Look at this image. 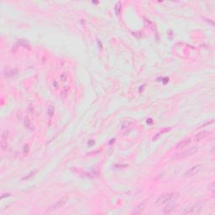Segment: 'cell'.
<instances>
[{
    "instance_id": "obj_1",
    "label": "cell",
    "mask_w": 215,
    "mask_h": 215,
    "mask_svg": "<svg viewBox=\"0 0 215 215\" xmlns=\"http://www.w3.org/2000/svg\"><path fill=\"white\" fill-rule=\"evenodd\" d=\"M177 198V194L175 193H164L160 196L156 202V206H161L165 203H167L171 201H174Z\"/></svg>"
},
{
    "instance_id": "obj_2",
    "label": "cell",
    "mask_w": 215,
    "mask_h": 215,
    "mask_svg": "<svg viewBox=\"0 0 215 215\" xmlns=\"http://www.w3.org/2000/svg\"><path fill=\"white\" fill-rule=\"evenodd\" d=\"M203 203L201 202H198L195 204L190 206L189 208H185L184 211L182 212V214H199L203 208Z\"/></svg>"
},
{
    "instance_id": "obj_3",
    "label": "cell",
    "mask_w": 215,
    "mask_h": 215,
    "mask_svg": "<svg viewBox=\"0 0 215 215\" xmlns=\"http://www.w3.org/2000/svg\"><path fill=\"white\" fill-rule=\"evenodd\" d=\"M198 150V147H196V146H192V147L186 149L185 150L182 151V152H179L177 154H176L175 156H173V158H174V159H177V160L184 159V158H186V157L193 156L195 153H197Z\"/></svg>"
},
{
    "instance_id": "obj_4",
    "label": "cell",
    "mask_w": 215,
    "mask_h": 215,
    "mask_svg": "<svg viewBox=\"0 0 215 215\" xmlns=\"http://www.w3.org/2000/svg\"><path fill=\"white\" fill-rule=\"evenodd\" d=\"M68 200H69L68 197H62L61 199H59L57 202H56L52 205L51 207H50V208H49V212L55 211V210H56V209H58V208H61V207H63V206L67 203V202H68Z\"/></svg>"
},
{
    "instance_id": "obj_5",
    "label": "cell",
    "mask_w": 215,
    "mask_h": 215,
    "mask_svg": "<svg viewBox=\"0 0 215 215\" xmlns=\"http://www.w3.org/2000/svg\"><path fill=\"white\" fill-rule=\"evenodd\" d=\"M167 203L168 204L164 208L163 214H173L176 211V209H177V204L175 203L174 201H171V202H169Z\"/></svg>"
},
{
    "instance_id": "obj_6",
    "label": "cell",
    "mask_w": 215,
    "mask_h": 215,
    "mask_svg": "<svg viewBox=\"0 0 215 215\" xmlns=\"http://www.w3.org/2000/svg\"><path fill=\"white\" fill-rule=\"evenodd\" d=\"M202 170V166L201 165H196L193 167H191L189 170L186 171L184 176L186 177H193L195 175H197L199 171Z\"/></svg>"
},
{
    "instance_id": "obj_7",
    "label": "cell",
    "mask_w": 215,
    "mask_h": 215,
    "mask_svg": "<svg viewBox=\"0 0 215 215\" xmlns=\"http://www.w3.org/2000/svg\"><path fill=\"white\" fill-rule=\"evenodd\" d=\"M210 132L208 130H203V131H201L199 133H198L195 136H194V141H200L204 140L205 138H207L208 135L210 134Z\"/></svg>"
},
{
    "instance_id": "obj_8",
    "label": "cell",
    "mask_w": 215,
    "mask_h": 215,
    "mask_svg": "<svg viewBox=\"0 0 215 215\" xmlns=\"http://www.w3.org/2000/svg\"><path fill=\"white\" fill-rule=\"evenodd\" d=\"M191 143V138H186L182 141H180L177 145H176V149L177 150H182V149L186 148L189 144Z\"/></svg>"
},
{
    "instance_id": "obj_9",
    "label": "cell",
    "mask_w": 215,
    "mask_h": 215,
    "mask_svg": "<svg viewBox=\"0 0 215 215\" xmlns=\"http://www.w3.org/2000/svg\"><path fill=\"white\" fill-rule=\"evenodd\" d=\"M145 208V204L144 202H141V203H140L139 205H137L134 208L133 211V214H142L144 212Z\"/></svg>"
},
{
    "instance_id": "obj_10",
    "label": "cell",
    "mask_w": 215,
    "mask_h": 215,
    "mask_svg": "<svg viewBox=\"0 0 215 215\" xmlns=\"http://www.w3.org/2000/svg\"><path fill=\"white\" fill-rule=\"evenodd\" d=\"M170 129H171L170 128H166V129H162L161 131H160V132H158V133L156 134H155V136L153 137V139H152V141H156V140H157V139H158V138H159V137H160L161 135H162V134H163L164 133H166V132H168V131H169Z\"/></svg>"
},
{
    "instance_id": "obj_11",
    "label": "cell",
    "mask_w": 215,
    "mask_h": 215,
    "mask_svg": "<svg viewBox=\"0 0 215 215\" xmlns=\"http://www.w3.org/2000/svg\"><path fill=\"white\" fill-rule=\"evenodd\" d=\"M131 125H132V123H131L130 121H125V122L123 123L122 126H121V129H122L123 130L128 129H129V128L131 127Z\"/></svg>"
},
{
    "instance_id": "obj_12",
    "label": "cell",
    "mask_w": 215,
    "mask_h": 215,
    "mask_svg": "<svg viewBox=\"0 0 215 215\" xmlns=\"http://www.w3.org/2000/svg\"><path fill=\"white\" fill-rule=\"evenodd\" d=\"M114 11H115V14L117 15H119L121 12V3L120 2H118L114 7Z\"/></svg>"
},
{
    "instance_id": "obj_13",
    "label": "cell",
    "mask_w": 215,
    "mask_h": 215,
    "mask_svg": "<svg viewBox=\"0 0 215 215\" xmlns=\"http://www.w3.org/2000/svg\"><path fill=\"white\" fill-rule=\"evenodd\" d=\"M54 113H55V108H54V106L50 105L49 108H48V109H47V113H48L49 117L51 118L52 116H53V114H54Z\"/></svg>"
},
{
    "instance_id": "obj_14",
    "label": "cell",
    "mask_w": 215,
    "mask_h": 215,
    "mask_svg": "<svg viewBox=\"0 0 215 215\" xmlns=\"http://www.w3.org/2000/svg\"><path fill=\"white\" fill-rule=\"evenodd\" d=\"M24 126L28 128V129H34L33 126H32V124H31V121H30V119L28 118L24 119Z\"/></svg>"
},
{
    "instance_id": "obj_15",
    "label": "cell",
    "mask_w": 215,
    "mask_h": 215,
    "mask_svg": "<svg viewBox=\"0 0 215 215\" xmlns=\"http://www.w3.org/2000/svg\"><path fill=\"white\" fill-rule=\"evenodd\" d=\"M68 87H65L64 88L61 90V96L63 98H65L67 96V93H68Z\"/></svg>"
},
{
    "instance_id": "obj_16",
    "label": "cell",
    "mask_w": 215,
    "mask_h": 215,
    "mask_svg": "<svg viewBox=\"0 0 215 215\" xmlns=\"http://www.w3.org/2000/svg\"><path fill=\"white\" fill-rule=\"evenodd\" d=\"M28 151H29V145H24V154L26 156L28 154Z\"/></svg>"
}]
</instances>
